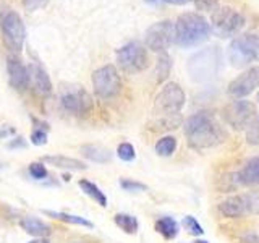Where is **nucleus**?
<instances>
[{
	"label": "nucleus",
	"mask_w": 259,
	"mask_h": 243,
	"mask_svg": "<svg viewBox=\"0 0 259 243\" xmlns=\"http://www.w3.org/2000/svg\"><path fill=\"white\" fill-rule=\"evenodd\" d=\"M175 149H177V138H174V136H164L156 143V152L160 157L172 156Z\"/></svg>",
	"instance_id": "393cba45"
},
{
	"label": "nucleus",
	"mask_w": 259,
	"mask_h": 243,
	"mask_svg": "<svg viewBox=\"0 0 259 243\" xmlns=\"http://www.w3.org/2000/svg\"><path fill=\"white\" fill-rule=\"evenodd\" d=\"M219 0H194V5H196L199 10H212L217 5Z\"/></svg>",
	"instance_id": "473e14b6"
},
{
	"label": "nucleus",
	"mask_w": 259,
	"mask_h": 243,
	"mask_svg": "<svg viewBox=\"0 0 259 243\" xmlns=\"http://www.w3.org/2000/svg\"><path fill=\"white\" fill-rule=\"evenodd\" d=\"M42 213L47 214L49 217H54V219H57V221H63L67 224L83 225V227H88V229H93V227H94L93 222H89L88 219L79 217V216H73V214H67V213H57V211H47V209H44Z\"/></svg>",
	"instance_id": "4be33fe9"
},
{
	"label": "nucleus",
	"mask_w": 259,
	"mask_h": 243,
	"mask_svg": "<svg viewBox=\"0 0 259 243\" xmlns=\"http://www.w3.org/2000/svg\"><path fill=\"white\" fill-rule=\"evenodd\" d=\"M235 177H237L240 185L257 186L259 185V156L251 157Z\"/></svg>",
	"instance_id": "f3484780"
},
{
	"label": "nucleus",
	"mask_w": 259,
	"mask_h": 243,
	"mask_svg": "<svg viewBox=\"0 0 259 243\" xmlns=\"http://www.w3.org/2000/svg\"><path fill=\"white\" fill-rule=\"evenodd\" d=\"M183 227H185V229L188 230L191 235H202V233H204V230H202L201 224H199L193 216H186V217H183Z\"/></svg>",
	"instance_id": "c85d7f7f"
},
{
	"label": "nucleus",
	"mask_w": 259,
	"mask_h": 243,
	"mask_svg": "<svg viewBox=\"0 0 259 243\" xmlns=\"http://www.w3.org/2000/svg\"><path fill=\"white\" fill-rule=\"evenodd\" d=\"M31 143L36 146H42L47 143V132L46 128H36L34 132L31 133Z\"/></svg>",
	"instance_id": "2f4dec72"
},
{
	"label": "nucleus",
	"mask_w": 259,
	"mask_h": 243,
	"mask_svg": "<svg viewBox=\"0 0 259 243\" xmlns=\"http://www.w3.org/2000/svg\"><path fill=\"white\" fill-rule=\"evenodd\" d=\"M146 47L154 52H165L174 43V23L164 20L148 28L144 36Z\"/></svg>",
	"instance_id": "9b49d317"
},
{
	"label": "nucleus",
	"mask_w": 259,
	"mask_h": 243,
	"mask_svg": "<svg viewBox=\"0 0 259 243\" xmlns=\"http://www.w3.org/2000/svg\"><path fill=\"white\" fill-rule=\"evenodd\" d=\"M113 221H115L117 227H120V229L126 233H136L138 229H140V222H138V219L132 214H117L113 217Z\"/></svg>",
	"instance_id": "b1692460"
},
{
	"label": "nucleus",
	"mask_w": 259,
	"mask_h": 243,
	"mask_svg": "<svg viewBox=\"0 0 259 243\" xmlns=\"http://www.w3.org/2000/svg\"><path fill=\"white\" fill-rule=\"evenodd\" d=\"M186 101L185 91L177 83H168L160 89L154 101V113L157 117L177 115L183 109Z\"/></svg>",
	"instance_id": "39448f33"
},
{
	"label": "nucleus",
	"mask_w": 259,
	"mask_h": 243,
	"mask_svg": "<svg viewBox=\"0 0 259 243\" xmlns=\"http://www.w3.org/2000/svg\"><path fill=\"white\" fill-rule=\"evenodd\" d=\"M185 136L193 149H207L225 140L224 128L210 112H198L185 122Z\"/></svg>",
	"instance_id": "f257e3e1"
},
{
	"label": "nucleus",
	"mask_w": 259,
	"mask_h": 243,
	"mask_svg": "<svg viewBox=\"0 0 259 243\" xmlns=\"http://www.w3.org/2000/svg\"><path fill=\"white\" fill-rule=\"evenodd\" d=\"M117 62L121 70L128 73H138L148 68L149 55L140 43H128L117 51Z\"/></svg>",
	"instance_id": "1a4fd4ad"
},
{
	"label": "nucleus",
	"mask_w": 259,
	"mask_h": 243,
	"mask_svg": "<svg viewBox=\"0 0 259 243\" xmlns=\"http://www.w3.org/2000/svg\"><path fill=\"white\" fill-rule=\"evenodd\" d=\"M0 28H2L7 46L12 51L20 52L24 46V39H26V28H24L21 16L16 12H7L0 20Z\"/></svg>",
	"instance_id": "9d476101"
},
{
	"label": "nucleus",
	"mask_w": 259,
	"mask_h": 243,
	"mask_svg": "<svg viewBox=\"0 0 259 243\" xmlns=\"http://www.w3.org/2000/svg\"><path fill=\"white\" fill-rule=\"evenodd\" d=\"M47 0H24V7L28 8V10H36L37 7L44 5Z\"/></svg>",
	"instance_id": "72a5a7b5"
},
{
	"label": "nucleus",
	"mask_w": 259,
	"mask_h": 243,
	"mask_svg": "<svg viewBox=\"0 0 259 243\" xmlns=\"http://www.w3.org/2000/svg\"><path fill=\"white\" fill-rule=\"evenodd\" d=\"M154 227H156V230L167 240H172L178 235V224L175 219L168 217V216L160 217L159 221H156V225Z\"/></svg>",
	"instance_id": "412c9836"
},
{
	"label": "nucleus",
	"mask_w": 259,
	"mask_h": 243,
	"mask_svg": "<svg viewBox=\"0 0 259 243\" xmlns=\"http://www.w3.org/2000/svg\"><path fill=\"white\" fill-rule=\"evenodd\" d=\"M81 152L89 160L99 162V164H107L112 159V152L107 148H104V146H97V144H86L81 148Z\"/></svg>",
	"instance_id": "aec40b11"
},
{
	"label": "nucleus",
	"mask_w": 259,
	"mask_h": 243,
	"mask_svg": "<svg viewBox=\"0 0 259 243\" xmlns=\"http://www.w3.org/2000/svg\"><path fill=\"white\" fill-rule=\"evenodd\" d=\"M209 24L210 31L215 32L219 37H230L245 26V18L232 7H221L212 13V20Z\"/></svg>",
	"instance_id": "423d86ee"
},
{
	"label": "nucleus",
	"mask_w": 259,
	"mask_h": 243,
	"mask_svg": "<svg viewBox=\"0 0 259 243\" xmlns=\"http://www.w3.org/2000/svg\"><path fill=\"white\" fill-rule=\"evenodd\" d=\"M93 86L96 94L102 99L115 97L121 91V78L113 65H104L93 73Z\"/></svg>",
	"instance_id": "6e6552de"
},
{
	"label": "nucleus",
	"mask_w": 259,
	"mask_h": 243,
	"mask_svg": "<svg viewBox=\"0 0 259 243\" xmlns=\"http://www.w3.org/2000/svg\"><path fill=\"white\" fill-rule=\"evenodd\" d=\"M120 186L125 191H130V193H140V191L148 190V186H146L144 183L135 182V180H120Z\"/></svg>",
	"instance_id": "c756f323"
},
{
	"label": "nucleus",
	"mask_w": 259,
	"mask_h": 243,
	"mask_svg": "<svg viewBox=\"0 0 259 243\" xmlns=\"http://www.w3.org/2000/svg\"><path fill=\"white\" fill-rule=\"evenodd\" d=\"M257 101H259V93H257Z\"/></svg>",
	"instance_id": "58836bf2"
},
{
	"label": "nucleus",
	"mask_w": 259,
	"mask_h": 243,
	"mask_svg": "<svg viewBox=\"0 0 259 243\" xmlns=\"http://www.w3.org/2000/svg\"><path fill=\"white\" fill-rule=\"evenodd\" d=\"M219 213L227 219H238L249 213H254V202L251 193L248 194H235L227 198L219 205Z\"/></svg>",
	"instance_id": "ddd939ff"
},
{
	"label": "nucleus",
	"mask_w": 259,
	"mask_h": 243,
	"mask_svg": "<svg viewBox=\"0 0 259 243\" xmlns=\"http://www.w3.org/2000/svg\"><path fill=\"white\" fill-rule=\"evenodd\" d=\"M256 88H259V67H251L232 81L227 93L230 97L241 99V97L249 96Z\"/></svg>",
	"instance_id": "4468645a"
},
{
	"label": "nucleus",
	"mask_w": 259,
	"mask_h": 243,
	"mask_svg": "<svg viewBox=\"0 0 259 243\" xmlns=\"http://www.w3.org/2000/svg\"><path fill=\"white\" fill-rule=\"evenodd\" d=\"M79 188L83 190L88 196H91L96 202H99V206L105 208L107 206V198H105V194L99 190V186L94 185L93 182H88V180H79Z\"/></svg>",
	"instance_id": "5701e85b"
},
{
	"label": "nucleus",
	"mask_w": 259,
	"mask_h": 243,
	"mask_svg": "<svg viewBox=\"0 0 259 243\" xmlns=\"http://www.w3.org/2000/svg\"><path fill=\"white\" fill-rule=\"evenodd\" d=\"M42 160L57 169H67V170H86L88 169L84 162L73 159V157H67V156H46Z\"/></svg>",
	"instance_id": "6ab92c4d"
},
{
	"label": "nucleus",
	"mask_w": 259,
	"mask_h": 243,
	"mask_svg": "<svg viewBox=\"0 0 259 243\" xmlns=\"http://www.w3.org/2000/svg\"><path fill=\"white\" fill-rule=\"evenodd\" d=\"M164 2L172 4V5H185V4H188L190 0H164Z\"/></svg>",
	"instance_id": "f704fd0d"
},
{
	"label": "nucleus",
	"mask_w": 259,
	"mask_h": 243,
	"mask_svg": "<svg viewBox=\"0 0 259 243\" xmlns=\"http://www.w3.org/2000/svg\"><path fill=\"white\" fill-rule=\"evenodd\" d=\"M20 225H21L23 230H26V233L34 235V237H39V238L49 237L51 232H52L51 225H47L46 222L40 221V219L31 217V216L23 217L21 221H20Z\"/></svg>",
	"instance_id": "a211bd4d"
},
{
	"label": "nucleus",
	"mask_w": 259,
	"mask_h": 243,
	"mask_svg": "<svg viewBox=\"0 0 259 243\" xmlns=\"http://www.w3.org/2000/svg\"><path fill=\"white\" fill-rule=\"evenodd\" d=\"M29 175L32 178H36V180H42V178L47 177V169L40 164V162H32V164H29Z\"/></svg>",
	"instance_id": "7c9ffc66"
},
{
	"label": "nucleus",
	"mask_w": 259,
	"mask_h": 243,
	"mask_svg": "<svg viewBox=\"0 0 259 243\" xmlns=\"http://www.w3.org/2000/svg\"><path fill=\"white\" fill-rule=\"evenodd\" d=\"M229 60L235 68H245L259 60V37L254 34L235 37L229 46Z\"/></svg>",
	"instance_id": "20e7f679"
},
{
	"label": "nucleus",
	"mask_w": 259,
	"mask_h": 243,
	"mask_svg": "<svg viewBox=\"0 0 259 243\" xmlns=\"http://www.w3.org/2000/svg\"><path fill=\"white\" fill-rule=\"evenodd\" d=\"M210 24L199 13H183L174 24V43L180 47H194L207 40Z\"/></svg>",
	"instance_id": "f03ea898"
},
{
	"label": "nucleus",
	"mask_w": 259,
	"mask_h": 243,
	"mask_svg": "<svg viewBox=\"0 0 259 243\" xmlns=\"http://www.w3.org/2000/svg\"><path fill=\"white\" fill-rule=\"evenodd\" d=\"M222 67V54L215 46L194 54L188 62V71L194 81L198 83H207L219 75Z\"/></svg>",
	"instance_id": "7ed1b4c3"
},
{
	"label": "nucleus",
	"mask_w": 259,
	"mask_h": 243,
	"mask_svg": "<svg viewBox=\"0 0 259 243\" xmlns=\"http://www.w3.org/2000/svg\"><path fill=\"white\" fill-rule=\"evenodd\" d=\"M29 243H51V241L46 240V238H37V240H32V241H29Z\"/></svg>",
	"instance_id": "e433bc0d"
},
{
	"label": "nucleus",
	"mask_w": 259,
	"mask_h": 243,
	"mask_svg": "<svg viewBox=\"0 0 259 243\" xmlns=\"http://www.w3.org/2000/svg\"><path fill=\"white\" fill-rule=\"evenodd\" d=\"M7 70H8V79H10V85L16 89V91H26L29 88V73L28 67H24L20 59H8L7 63Z\"/></svg>",
	"instance_id": "2eb2a0df"
},
{
	"label": "nucleus",
	"mask_w": 259,
	"mask_h": 243,
	"mask_svg": "<svg viewBox=\"0 0 259 243\" xmlns=\"http://www.w3.org/2000/svg\"><path fill=\"white\" fill-rule=\"evenodd\" d=\"M117 156H118L121 160H125V162L133 160L135 156H136L133 144H130V143H120V144H118V148H117Z\"/></svg>",
	"instance_id": "cd10ccee"
},
{
	"label": "nucleus",
	"mask_w": 259,
	"mask_h": 243,
	"mask_svg": "<svg viewBox=\"0 0 259 243\" xmlns=\"http://www.w3.org/2000/svg\"><path fill=\"white\" fill-rule=\"evenodd\" d=\"M8 146H10V148H16V146H21V148H24V141L20 140V138H16V141L15 143H10Z\"/></svg>",
	"instance_id": "c9c22d12"
},
{
	"label": "nucleus",
	"mask_w": 259,
	"mask_h": 243,
	"mask_svg": "<svg viewBox=\"0 0 259 243\" xmlns=\"http://www.w3.org/2000/svg\"><path fill=\"white\" fill-rule=\"evenodd\" d=\"M257 115L256 104L251 101H232L222 110V118L235 130H246Z\"/></svg>",
	"instance_id": "0eeeda50"
},
{
	"label": "nucleus",
	"mask_w": 259,
	"mask_h": 243,
	"mask_svg": "<svg viewBox=\"0 0 259 243\" xmlns=\"http://www.w3.org/2000/svg\"><path fill=\"white\" fill-rule=\"evenodd\" d=\"M62 105L68 113H71V115L84 117L93 109V99L84 89L76 86L75 89H71V91L65 93L62 96Z\"/></svg>",
	"instance_id": "f8f14e48"
},
{
	"label": "nucleus",
	"mask_w": 259,
	"mask_h": 243,
	"mask_svg": "<svg viewBox=\"0 0 259 243\" xmlns=\"http://www.w3.org/2000/svg\"><path fill=\"white\" fill-rule=\"evenodd\" d=\"M29 73V85L34 86L36 93L40 96H47L52 91V81L49 78L47 71L37 63H31L28 67Z\"/></svg>",
	"instance_id": "dca6fc26"
},
{
	"label": "nucleus",
	"mask_w": 259,
	"mask_h": 243,
	"mask_svg": "<svg viewBox=\"0 0 259 243\" xmlns=\"http://www.w3.org/2000/svg\"><path fill=\"white\" fill-rule=\"evenodd\" d=\"M246 143L251 146H259V115H256V118L246 128Z\"/></svg>",
	"instance_id": "bb28decb"
},
{
	"label": "nucleus",
	"mask_w": 259,
	"mask_h": 243,
	"mask_svg": "<svg viewBox=\"0 0 259 243\" xmlns=\"http://www.w3.org/2000/svg\"><path fill=\"white\" fill-rule=\"evenodd\" d=\"M193 243H209V241H206V240H194Z\"/></svg>",
	"instance_id": "4c0bfd02"
},
{
	"label": "nucleus",
	"mask_w": 259,
	"mask_h": 243,
	"mask_svg": "<svg viewBox=\"0 0 259 243\" xmlns=\"http://www.w3.org/2000/svg\"><path fill=\"white\" fill-rule=\"evenodd\" d=\"M170 68H172V60H170L168 55H162L159 57V62H157V67H156V76H157V81H164L168 73H170Z\"/></svg>",
	"instance_id": "a878e982"
}]
</instances>
